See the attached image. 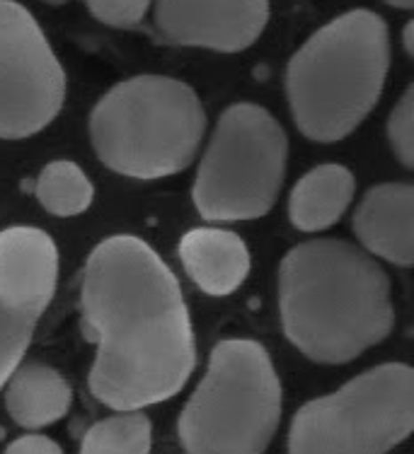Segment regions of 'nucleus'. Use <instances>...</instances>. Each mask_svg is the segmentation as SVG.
Returning <instances> with one entry per match:
<instances>
[{"label": "nucleus", "instance_id": "obj_2", "mask_svg": "<svg viewBox=\"0 0 414 454\" xmlns=\"http://www.w3.org/2000/svg\"><path fill=\"white\" fill-rule=\"evenodd\" d=\"M279 302L289 340L315 363H349L393 329L386 273L346 242L317 239L291 249Z\"/></svg>", "mask_w": 414, "mask_h": 454}, {"label": "nucleus", "instance_id": "obj_22", "mask_svg": "<svg viewBox=\"0 0 414 454\" xmlns=\"http://www.w3.org/2000/svg\"><path fill=\"white\" fill-rule=\"evenodd\" d=\"M49 5H63V3H68V0H44Z\"/></svg>", "mask_w": 414, "mask_h": 454}, {"label": "nucleus", "instance_id": "obj_16", "mask_svg": "<svg viewBox=\"0 0 414 454\" xmlns=\"http://www.w3.org/2000/svg\"><path fill=\"white\" fill-rule=\"evenodd\" d=\"M95 196L92 184L76 162L56 160L42 169L36 179V199L53 215H78L90 208Z\"/></svg>", "mask_w": 414, "mask_h": 454}, {"label": "nucleus", "instance_id": "obj_12", "mask_svg": "<svg viewBox=\"0 0 414 454\" xmlns=\"http://www.w3.org/2000/svg\"><path fill=\"white\" fill-rule=\"evenodd\" d=\"M179 256L187 273L209 295H230L243 286L250 271L245 242L226 230L199 227L182 237Z\"/></svg>", "mask_w": 414, "mask_h": 454}, {"label": "nucleus", "instance_id": "obj_3", "mask_svg": "<svg viewBox=\"0 0 414 454\" xmlns=\"http://www.w3.org/2000/svg\"><path fill=\"white\" fill-rule=\"evenodd\" d=\"M388 29L369 10L346 12L310 36L289 66V97L300 131L339 140L378 102L388 73Z\"/></svg>", "mask_w": 414, "mask_h": 454}, {"label": "nucleus", "instance_id": "obj_15", "mask_svg": "<svg viewBox=\"0 0 414 454\" xmlns=\"http://www.w3.org/2000/svg\"><path fill=\"white\" fill-rule=\"evenodd\" d=\"M153 426L141 411H122L85 433L80 454H150Z\"/></svg>", "mask_w": 414, "mask_h": 454}, {"label": "nucleus", "instance_id": "obj_18", "mask_svg": "<svg viewBox=\"0 0 414 454\" xmlns=\"http://www.w3.org/2000/svg\"><path fill=\"white\" fill-rule=\"evenodd\" d=\"M90 12L109 27L141 25L150 8V0H85Z\"/></svg>", "mask_w": 414, "mask_h": 454}, {"label": "nucleus", "instance_id": "obj_5", "mask_svg": "<svg viewBox=\"0 0 414 454\" xmlns=\"http://www.w3.org/2000/svg\"><path fill=\"white\" fill-rule=\"evenodd\" d=\"M282 420V382L255 340H220L177 433L187 454H265Z\"/></svg>", "mask_w": 414, "mask_h": 454}, {"label": "nucleus", "instance_id": "obj_4", "mask_svg": "<svg viewBox=\"0 0 414 454\" xmlns=\"http://www.w3.org/2000/svg\"><path fill=\"white\" fill-rule=\"evenodd\" d=\"M90 136L109 169L160 179L195 160L203 109L195 90L163 75H141L109 90L90 116Z\"/></svg>", "mask_w": 414, "mask_h": 454}, {"label": "nucleus", "instance_id": "obj_9", "mask_svg": "<svg viewBox=\"0 0 414 454\" xmlns=\"http://www.w3.org/2000/svg\"><path fill=\"white\" fill-rule=\"evenodd\" d=\"M59 252L35 227L0 232V389L29 348L39 317L56 290Z\"/></svg>", "mask_w": 414, "mask_h": 454}, {"label": "nucleus", "instance_id": "obj_7", "mask_svg": "<svg viewBox=\"0 0 414 454\" xmlns=\"http://www.w3.org/2000/svg\"><path fill=\"white\" fill-rule=\"evenodd\" d=\"M286 136L272 114L235 105L220 116L195 184L196 208L209 220L265 215L282 189Z\"/></svg>", "mask_w": 414, "mask_h": 454}, {"label": "nucleus", "instance_id": "obj_11", "mask_svg": "<svg viewBox=\"0 0 414 454\" xmlns=\"http://www.w3.org/2000/svg\"><path fill=\"white\" fill-rule=\"evenodd\" d=\"M354 230L370 252L397 266L414 263V186L383 184L366 193Z\"/></svg>", "mask_w": 414, "mask_h": 454}, {"label": "nucleus", "instance_id": "obj_6", "mask_svg": "<svg viewBox=\"0 0 414 454\" xmlns=\"http://www.w3.org/2000/svg\"><path fill=\"white\" fill-rule=\"evenodd\" d=\"M414 433V367L386 363L293 416L289 454H388Z\"/></svg>", "mask_w": 414, "mask_h": 454}, {"label": "nucleus", "instance_id": "obj_10", "mask_svg": "<svg viewBox=\"0 0 414 454\" xmlns=\"http://www.w3.org/2000/svg\"><path fill=\"white\" fill-rule=\"evenodd\" d=\"M267 0H155V25L168 42L243 51L262 35Z\"/></svg>", "mask_w": 414, "mask_h": 454}, {"label": "nucleus", "instance_id": "obj_13", "mask_svg": "<svg viewBox=\"0 0 414 454\" xmlns=\"http://www.w3.org/2000/svg\"><path fill=\"white\" fill-rule=\"evenodd\" d=\"M71 402V387L61 372L42 363L18 367L5 385V409L20 428L52 426L68 413Z\"/></svg>", "mask_w": 414, "mask_h": 454}, {"label": "nucleus", "instance_id": "obj_1", "mask_svg": "<svg viewBox=\"0 0 414 454\" xmlns=\"http://www.w3.org/2000/svg\"><path fill=\"white\" fill-rule=\"evenodd\" d=\"M83 332L98 346L90 392L109 409L168 402L195 372V333L179 286L139 237H109L90 254Z\"/></svg>", "mask_w": 414, "mask_h": 454}, {"label": "nucleus", "instance_id": "obj_20", "mask_svg": "<svg viewBox=\"0 0 414 454\" xmlns=\"http://www.w3.org/2000/svg\"><path fill=\"white\" fill-rule=\"evenodd\" d=\"M405 49L410 51V56H414V20L405 29Z\"/></svg>", "mask_w": 414, "mask_h": 454}, {"label": "nucleus", "instance_id": "obj_8", "mask_svg": "<svg viewBox=\"0 0 414 454\" xmlns=\"http://www.w3.org/2000/svg\"><path fill=\"white\" fill-rule=\"evenodd\" d=\"M66 97L63 68L22 5L0 0V138H27L53 121Z\"/></svg>", "mask_w": 414, "mask_h": 454}, {"label": "nucleus", "instance_id": "obj_21", "mask_svg": "<svg viewBox=\"0 0 414 454\" xmlns=\"http://www.w3.org/2000/svg\"><path fill=\"white\" fill-rule=\"evenodd\" d=\"M390 5H395V8H402V10H410L414 8V0H388Z\"/></svg>", "mask_w": 414, "mask_h": 454}, {"label": "nucleus", "instance_id": "obj_19", "mask_svg": "<svg viewBox=\"0 0 414 454\" xmlns=\"http://www.w3.org/2000/svg\"><path fill=\"white\" fill-rule=\"evenodd\" d=\"M5 454H63V450L52 437L39 435V433H29V435L12 440L8 450H5Z\"/></svg>", "mask_w": 414, "mask_h": 454}, {"label": "nucleus", "instance_id": "obj_17", "mask_svg": "<svg viewBox=\"0 0 414 454\" xmlns=\"http://www.w3.org/2000/svg\"><path fill=\"white\" fill-rule=\"evenodd\" d=\"M390 140L397 158L407 167H414V85L407 90L390 116Z\"/></svg>", "mask_w": 414, "mask_h": 454}, {"label": "nucleus", "instance_id": "obj_14", "mask_svg": "<svg viewBox=\"0 0 414 454\" xmlns=\"http://www.w3.org/2000/svg\"><path fill=\"white\" fill-rule=\"evenodd\" d=\"M354 199V176L342 165H322L303 176L291 193V220L303 232L335 225Z\"/></svg>", "mask_w": 414, "mask_h": 454}]
</instances>
